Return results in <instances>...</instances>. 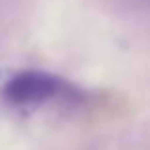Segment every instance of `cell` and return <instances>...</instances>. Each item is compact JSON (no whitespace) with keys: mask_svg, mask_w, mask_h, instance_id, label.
<instances>
[{"mask_svg":"<svg viewBox=\"0 0 150 150\" xmlns=\"http://www.w3.org/2000/svg\"><path fill=\"white\" fill-rule=\"evenodd\" d=\"M61 84L55 76L40 70H25L6 82L2 95L10 105H40L57 95Z\"/></svg>","mask_w":150,"mask_h":150,"instance_id":"6da1fadb","label":"cell"}]
</instances>
